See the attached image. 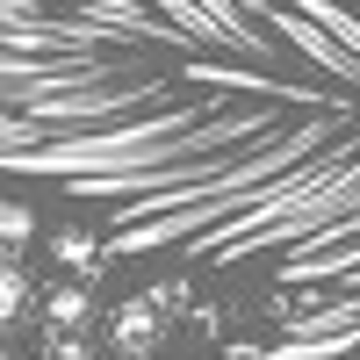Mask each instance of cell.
I'll use <instances>...</instances> for the list:
<instances>
[{"label":"cell","mask_w":360,"mask_h":360,"mask_svg":"<svg viewBox=\"0 0 360 360\" xmlns=\"http://www.w3.org/2000/svg\"><path fill=\"white\" fill-rule=\"evenodd\" d=\"M159 346H166V303H159V295L115 303V317H108V353L115 360H152Z\"/></svg>","instance_id":"1"},{"label":"cell","mask_w":360,"mask_h":360,"mask_svg":"<svg viewBox=\"0 0 360 360\" xmlns=\"http://www.w3.org/2000/svg\"><path fill=\"white\" fill-rule=\"evenodd\" d=\"M29 303H37V281H29V266H22L15 245H0V332H15L29 317Z\"/></svg>","instance_id":"2"},{"label":"cell","mask_w":360,"mask_h":360,"mask_svg":"<svg viewBox=\"0 0 360 360\" xmlns=\"http://www.w3.org/2000/svg\"><path fill=\"white\" fill-rule=\"evenodd\" d=\"M44 317H51V332H79V324H86V288H51L44 295Z\"/></svg>","instance_id":"3"},{"label":"cell","mask_w":360,"mask_h":360,"mask_svg":"<svg viewBox=\"0 0 360 360\" xmlns=\"http://www.w3.org/2000/svg\"><path fill=\"white\" fill-rule=\"evenodd\" d=\"M29 238H37V209L29 202H0V245H29Z\"/></svg>","instance_id":"4"},{"label":"cell","mask_w":360,"mask_h":360,"mask_svg":"<svg viewBox=\"0 0 360 360\" xmlns=\"http://www.w3.org/2000/svg\"><path fill=\"white\" fill-rule=\"evenodd\" d=\"M51 252H58V266H94V238L86 231H58Z\"/></svg>","instance_id":"5"},{"label":"cell","mask_w":360,"mask_h":360,"mask_svg":"<svg viewBox=\"0 0 360 360\" xmlns=\"http://www.w3.org/2000/svg\"><path fill=\"white\" fill-rule=\"evenodd\" d=\"M51 360H94V346L79 332H51Z\"/></svg>","instance_id":"6"},{"label":"cell","mask_w":360,"mask_h":360,"mask_svg":"<svg viewBox=\"0 0 360 360\" xmlns=\"http://www.w3.org/2000/svg\"><path fill=\"white\" fill-rule=\"evenodd\" d=\"M0 360H8V353H0Z\"/></svg>","instance_id":"7"}]
</instances>
